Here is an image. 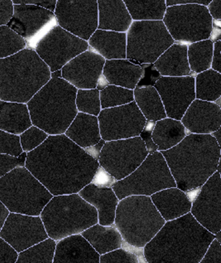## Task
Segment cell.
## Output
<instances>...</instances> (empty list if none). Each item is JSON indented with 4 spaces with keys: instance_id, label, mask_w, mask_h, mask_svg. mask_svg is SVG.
<instances>
[{
    "instance_id": "1",
    "label": "cell",
    "mask_w": 221,
    "mask_h": 263,
    "mask_svg": "<svg viewBox=\"0 0 221 263\" xmlns=\"http://www.w3.org/2000/svg\"><path fill=\"white\" fill-rule=\"evenodd\" d=\"M99 163L65 134L49 135L27 153L25 167L53 196L78 193L92 181Z\"/></svg>"
},
{
    "instance_id": "2",
    "label": "cell",
    "mask_w": 221,
    "mask_h": 263,
    "mask_svg": "<svg viewBox=\"0 0 221 263\" xmlns=\"http://www.w3.org/2000/svg\"><path fill=\"white\" fill-rule=\"evenodd\" d=\"M215 238L190 212L164 223L144 247L145 260L149 263H198Z\"/></svg>"
},
{
    "instance_id": "3",
    "label": "cell",
    "mask_w": 221,
    "mask_h": 263,
    "mask_svg": "<svg viewBox=\"0 0 221 263\" xmlns=\"http://www.w3.org/2000/svg\"><path fill=\"white\" fill-rule=\"evenodd\" d=\"M160 152L176 187L184 192L200 189L219 170L220 145L210 134L187 135L176 146Z\"/></svg>"
},
{
    "instance_id": "4",
    "label": "cell",
    "mask_w": 221,
    "mask_h": 263,
    "mask_svg": "<svg viewBox=\"0 0 221 263\" xmlns=\"http://www.w3.org/2000/svg\"><path fill=\"white\" fill-rule=\"evenodd\" d=\"M77 89L61 77L49 82L27 103L32 125L49 135L65 134L78 113Z\"/></svg>"
},
{
    "instance_id": "5",
    "label": "cell",
    "mask_w": 221,
    "mask_h": 263,
    "mask_svg": "<svg viewBox=\"0 0 221 263\" xmlns=\"http://www.w3.org/2000/svg\"><path fill=\"white\" fill-rule=\"evenodd\" d=\"M51 78L36 51L24 49L0 60V100L27 104Z\"/></svg>"
},
{
    "instance_id": "6",
    "label": "cell",
    "mask_w": 221,
    "mask_h": 263,
    "mask_svg": "<svg viewBox=\"0 0 221 263\" xmlns=\"http://www.w3.org/2000/svg\"><path fill=\"white\" fill-rule=\"evenodd\" d=\"M40 217L49 237L58 241L98 223L97 211L78 193L53 196Z\"/></svg>"
},
{
    "instance_id": "7",
    "label": "cell",
    "mask_w": 221,
    "mask_h": 263,
    "mask_svg": "<svg viewBox=\"0 0 221 263\" xmlns=\"http://www.w3.org/2000/svg\"><path fill=\"white\" fill-rule=\"evenodd\" d=\"M165 223L150 196H127L115 211V227L125 242L137 248H144Z\"/></svg>"
},
{
    "instance_id": "8",
    "label": "cell",
    "mask_w": 221,
    "mask_h": 263,
    "mask_svg": "<svg viewBox=\"0 0 221 263\" xmlns=\"http://www.w3.org/2000/svg\"><path fill=\"white\" fill-rule=\"evenodd\" d=\"M53 196L25 166L0 178V201L10 213L40 216Z\"/></svg>"
},
{
    "instance_id": "9",
    "label": "cell",
    "mask_w": 221,
    "mask_h": 263,
    "mask_svg": "<svg viewBox=\"0 0 221 263\" xmlns=\"http://www.w3.org/2000/svg\"><path fill=\"white\" fill-rule=\"evenodd\" d=\"M176 187L175 181L161 152L149 154L143 163L112 189L119 200L127 196H151L164 189Z\"/></svg>"
},
{
    "instance_id": "10",
    "label": "cell",
    "mask_w": 221,
    "mask_h": 263,
    "mask_svg": "<svg viewBox=\"0 0 221 263\" xmlns=\"http://www.w3.org/2000/svg\"><path fill=\"white\" fill-rule=\"evenodd\" d=\"M174 43L163 21H133L127 33V59L154 63Z\"/></svg>"
},
{
    "instance_id": "11",
    "label": "cell",
    "mask_w": 221,
    "mask_h": 263,
    "mask_svg": "<svg viewBox=\"0 0 221 263\" xmlns=\"http://www.w3.org/2000/svg\"><path fill=\"white\" fill-rule=\"evenodd\" d=\"M163 21L174 42L194 43L210 39L213 18L207 7L197 4L167 7Z\"/></svg>"
},
{
    "instance_id": "12",
    "label": "cell",
    "mask_w": 221,
    "mask_h": 263,
    "mask_svg": "<svg viewBox=\"0 0 221 263\" xmlns=\"http://www.w3.org/2000/svg\"><path fill=\"white\" fill-rule=\"evenodd\" d=\"M148 154L143 139L135 137L105 142L98 162L110 175L119 181L133 173Z\"/></svg>"
},
{
    "instance_id": "13",
    "label": "cell",
    "mask_w": 221,
    "mask_h": 263,
    "mask_svg": "<svg viewBox=\"0 0 221 263\" xmlns=\"http://www.w3.org/2000/svg\"><path fill=\"white\" fill-rule=\"evenodd\" d=\"M87 41L56 26L39 41L34 48L51 72L59 71L75 57L88 50Z\"/></svg>"
},
{
    "instance_id": "14",
    "label": "cell",
    "mask_w": 221,
    "mask_h": 263,
    "mask_svg": "<svg viewBox=\"0 0 221 263\" xmlns=\"http://www.w3.org/2000/svg\"><path fill=\"white\" fill-rule=\"evenodd\" d=\"M97 119L101 137L105 142L138 137L147 124L134 101L122 106L102 109Z\"/></svg>"
},
{
    "instance_id": "15",
    "label": "cell",
    "mask_w": 221,
    "mask_h": 263,
    "mask_svg": "<svg viewBox=\"0 0 221 263\" xmlns=\"http://www.w3.org/2000/svg\"><path fill=\"white\" fill-rule=\"evenodd\" d=\"M54 14L58 26L85 41L97 29L96 0H58Z\"/></svg>"
},
{
    "instance_id": "16",
    "label": "cell",
    "mask_w": 221,
    "mask_h": 263,
    "mask_svg": "<svg viewBox=\"0 0 221 263\" xmlns=\"http://www.w3.org/2000/svg\"><path fill=\"white\" fill-rule=\"evenodd\" d=\"M57 25L53 12L33 5L17 4L7 26L25 40L26 48L34 50L39 41Z\"/></svg>"
},
{
    "instance_id": "17",
    "label": "cell",
    "mask_w": 221,
    "mask_h": 263,
    "mask_svg": "<svg viewBox=\"0 0 221 263\" xmlns=\"http://www.w3.org/2000/svg\"><path fill=\"white\" fill-rule=\"evenodd\" d=\"M154 88L163 103L167 117L181 120L191 103L196 99L195 78L164 77L156 81Z\"/></svg>"
},
{
    "instance_id": "18",
    "label": "cell",
    "mask_w": 221,
    "mask_h": 263,
    "mask_svg": "<svg viewBox=\"0 0 221 263\" xmlns=\"http://www.w3.org/2000/svg\"><path fill=\"white\" fill-rule=\"evenodd\" d=\"M196 221L216 235L221 229V179L219 170L204 185L192 202L190 211Z\"/></svg>"
},
{
    "instance_id": "19",
    "label": "cell",
    "mask_w": 221,
    "mask_h": 263,
    "mask_svg": "<svg viewBox=\"0 0 221 263\" xmlns=\"http://www.w3.org/2000/svg\"><path fill=\"white\" fill-rule=\"evenodd\" d=\"M0 237L18 253L49 237L40 216L14 213H10Z\"/></svg>"
},
{
    "instance_id": "20",
    "label": "cell",
    "mask_w": 221,
    "mask_h": 263,
    "mask_svg": "<svg viewBox=\"0 0 221 263\" xmlns=\"http://www.w3.org/2000/svg\"><path fill=\"white\" fill-rule=\"evenodd\" d=\"M105 61L94 51L87 50L63 66L61 78L77 90L94 89L102 75Z\"/></svg>"
},
{
    "instance_id": "21",
    "label": "cell",
    "mask_w": 221,
    "mask_h": 263,
    "mask_svg": "<svg viewBox=\"0 0 221 263\" xmlns=\"http://www.w3.org/2000/svg\"><path fill=\"white\" fill-rule=\"evenodd\" d=\"M180 121L190 134L211 135L220 128V105L195 99Z\"/></svg>"
},
{
    "instance_id": "22",
    "label": "cell",
    "mask_w": 221,
    "mask_h": 263,
    "mask_svg": "<svg viewBox=\"0 0 221 263\" xmlns=\"http://www.w3.org/2000/svg\"><path fill=\"white\" fill-rule=\"evenodd\" d=\"M100 255L81 234L56 241L53 262H99Z\"/></svg>"
},
{
    "instance_id": "23",
    "label": "cell",
    "mask_w": 221,
    "mask_h": 263,
    "mask_svg": "<svg viewBox=\"0 0 221 263\" xmlns=\"http://www.w3.org/2000/svg\"><path fill=\"white\" fill-rule=\"evenodd\" d=\"M78 194L97 210L98 223L102 226L114 223L115 211L119 200L112 188L101 187L90 183Z\"/></svg>"
},
{
    "instance_id": "24",
    "label": "cell",
    "mask_w": 221,
    "mask_h": 263,
    "mask_svg": "<svg viewBox=\"0 0 221 263\" xmlns=\"http://www.w3.org/2000/svg\"><path fill=\"white\" fill-rule=\"evenodd\" d=\"M166 222L176 219L190 213L192 202L186 192L177 187L164 189L150 196Z\"/></svg>"
},
{
    "instance_id": "25",
    "label": "cell",
    "mask_w": 221,
    "mask_h": 263,
    "mask_svg": "<svg viewBox=\"0 0 221 263\" xmlns=\"http://www.w3.org/2000/svg\"><path fill=\"white\" fill-rule=\"evenodd\" d=\"M97 29L126 33L132 23L123 0H98Z\"/></svg>"
},
{
    "instance_id": "26",
    "label": "cell",
    "mask_w": 221,
    "mask_h": 263,
    "mask_svg": "<svg viewBox=\"0 0 221 263\" xmlns=\"http://www.w3.org/2000/svg\"><path fill=\"white\" fill-rule=\"evenodd\" d=\"M88 43L105 60H127V33L97 29Z\"/></svg>"
},
{
    "instance_id": "27",
    "label": "cell",
    "mask_w": 221,
    "mask_h": 263,
    "mask_svg": "<svg viewBox=\"0 0 221 263\" xmlns=\"http://www.w3.org/2000/svg\"><path fill=\"white\" fill-rule=\"evenodd\" d=\"M140 66L127 60H106L102 75L109 85L134 90L143 76Z\"/></svg>"
},
{
    "instance_id": "28",
    "label": "cell",
    "mask_w": 221,
    "mask_h": 263,
    "mask_svg": "<svg viewBox=\"0 0 221 263\" xmlns=\"http://www.w3.org/2000/svg\"><path fill=\"white\" fill-rule=\"evenodd\" d=\"M65 135L85 149L95 146L102 139L97 117L80 112H78Z\"/></svg>"
},
{
    "instance_id": "29",
    "label": "cell",
    "mask_w": 221,
    "mask_h": 263,
    "mask_svg": "<svg viewBox=\"0 0 221 263\" xmlns=\"http://www.w3.org/2000/svg\"><path fill=\"white\" fill-rule=\"evenodd\" d=\"M154 68L164 77H183L190 75L188 46L174 43L154 63Z\"/></svg>"
},
{
    "instance_id": "30",
    "label": "cell",
    "mask_w": 221,
    "mask_h": 263,
    "mask_svg": "<svg viewBox=\"0 0 221 263\" xmlns=\"http://www.w3.org/2000/svg\"><path fill=\"white\" fill-rule=\"evenodd\" d=\"M26 104L0 100V130L7 134H22L31 126Z\"/></svg>"
},
{
    "instance_id": "31",
    "label": "cell",
    "mask_w": 221,
    "mask_h": 263,
    "mask_svg": "<svg viewBox=\"0 0 221 263\" xmlns=\"http://www.w3.org/2000/svg\"><path fill=\"white\" fill-rule=\"evenodd\" d=\"M100 255L122 248L124 239L114 223L102 226L96 223L81 233Z\"/></svg>"
},
{
    "instance_id": "32",
    "label": "cell",
    "mask_w": 221,
    "mask_h": 263,
    "mask_svg": "<svg viewBox=\"0 0 221 263\" xmlns=\"http://www.w3.org/2000/svg\"><path fill=\"white\" fill-rule=\"evenodd\" d=\"M186 135V130L180 120L166 117L156 122L151 137L158 151L161 152L176 146Z\"/></svg>"
},
{
    "instance_id": "33",
    "label": "cell",
    "mask_w": 221,
    "mask_h": 263,
    "mask_svg": "<svg viewBox=\"0 0 221 263\" xmlns=\"http://www.w3.org/2000/svg\"><path fill=\"white\" fill-rule=\"evenodd\" d=\"M134 98L147 121L156 122L167 117L161 98L154 86L135 88Z\"/></svg>"
},
{
    "instance_id": "34",
    "label": "cell",
    "mask_w": 221,
    "mask_h": 263,
    "mask_svg": "<svg viewBox=\"0 0 221 263\" xmlns=\"http://www.w3.org/2000/svg\"><path fill=\"white\" fill-rule=\"evenodd\" d=\"M134 21H162L167 7L166 0H124Z\"/></svg>"
},
{
    "instance_id": "35",
    "label": "cell",
    "mask_w": 221,
    "mask_h": 263,
    "mask_svg": "<svg viewBox=\"0 0 221 263\" xmlns=\"http://www.w3.org/2000/svg\"><path fill=\"white\" fill-rule=\"evenodd\" d=\"M196 100L217 102L221 95V74L212 69L198 73L195 78Z\"/></svg>"
},
{
    "instance_id": "36",
    "label": "cell",
    "mask_w": 221,
    "mask_h": 263,
    "mask_svg": "<svg viewBox=\"0 0 221 263\" xmlns=\"http://www.w3.org/2000/svg\"><path fill=\"white\" fill-rule=\"evenodd\" d=\"M213 43L210 39L191 44L188 46V59L191 71L196 73L210 69Z\"/></svg>"
},
{
    "instance_id": "37",
    "label": "cell",
    "mask_w": 221,
    "mask_h": 263,
    "mask_svg": "<svg viewBox=\"0 0 221 263\" xmlns=\"http://www.w3.org/2000/svg\"><path fill=\"white\" fill-rule=\"evenodd\" d=\"M56 241L50 237L18 253L16 262H53Z\"/></svg>"
},
{
    "instance_id": "38",
    "label": "cell",
    "mask_w": 221,
    "mask_h": 263,
    "mask_svg": "<svg viewBox=\"0 0 221 263\" xmlns=\"http://www.w3.org/2000/svg\"><path fill=\"white\" fill-rule=\"evenodd\" d=\"M100 100L102 109L122 106L134 102V90L107 85L100 91Z\"/></svg>"
},
{
    "instance_id": "39",
    "label": "cell",
    "mask_w": 221,
    "mask_h": 263,
    "mask_svg": "<svg viewBox=\"0 0 221 263\" xmlns=\"http://www.w3.org/2000/svg\"><path fill=\"white\" fill-rule=\"evenodd\" d=\"M26 48L25 40L7 26H0V60Z\"/></svg>"
},
{
    "instance_id": "40",
    "label": "cell",
    "mask_w": 221,
    "mask_h": 263,
    "mask_svg": "<svg viewBox=\"0 0 221 263\" xmlns=\"http://www.w3.org/2000/svg\"><path fill=\"white\" fill-rule=\"evenodd\" d=\"M78 112L98 117L101 110L100 90L94 89H78L75 99Z\"/></svg>"
},
{
    "instance_id": "41",
    "label": "cell",
    "mask_w": 221,
    "mask_h": 263,
    "mask_svg": "<svg viewBox=\"0 0 221 263\" xmlns=\"http://www.w3.org/2000/svg\"><path fill=\"white\" fill-rule=\"evenodd\" d=\"M49 135L38 127L31 125L19 135L22 151L28 153L40 146L47 139Z\"/></svg>"
},
{
    "instance_id": "42",
    "label": "cell",
    "mask_w": 221,
    "mask_h": 263,
    "mask_svg": "<svg viewBox=\"0 0 221 263\" xmlns=\"http://www.w3.org/2000/svg\"><path fill=\"white\" fill-rule=\"evenodd\" d=\"M99 262L136 263L141 261L136 254L122 247L100 255Z\"/></svg>"
},
{
    "instance_id": "43",
    "label": "cell",
    "mask_w": 221,
    "mask_h": 263,
    "mask_svg": "<svg viewBox=\"0 0 221 263\" xmlns=\"http://www.w3.org/2000/svg\"><path fill=\"white\" fill-rule=\"evenodd\" d=\"M23 153L19 136L14 135L0 130V154H7L12 156H19Z\"/></svg>"
},
{
    "instance_id": "44",
    "label": "cell",
    "mask_w": 221,
    "mask_h": 263,
    "mask_svg": "<svg viewBox=\"0 0 221 263\" xmlns=\"http://www.w3.org/2000/svg\"><path fill=\"white\" fill-rule=\"evenodd\" d=\"M27 153L23 152L19 156L0 154V178L18 167L25 166Z\"/></svg>"
},
{
    "instance_id": "45",
    "label": "cell",
    "mask_w": 221,
    "mask_h": 263,
    "mask_svg": "<svg viewBox=\"0 0 221 263\" xmlns=\"http://www.w3.org/2000/svg\"><path fill=\"white\" fill-rule=\"evenodd\" d=\"M201 263H220L221 250L220 242L215 238L209 245L207 250L204 255Z\"/></svg>"
},
{
    "instance_id": "46",
    "label": "cell",
    "mask_w": 221,
    "mask_h": 263,
    "mask_svg": "<svg viewBox=\"0 0 221 263\" xmlns=\"http://www.w3.org/2000/svg\"><path fill=\"white\" fill-rule=\"evenodd\" d=\"M18 253L0 237V262H16Z\"/></svg>"
},
{
    "instance_id": "47",
    "label": "cell",
    "mask_w": 221,
    "mask_h": 263,
    "mask_svg": "<svg viewBox=\"0 0 221 263\" xmlns=\"http://www.w3.org/2000/svg\"><path fill=\"white\" fill-rule=\"evenodd\" d=\"M116 179L111 175H110L103 167L99 165L96 173H95L94 179L91 183L101 187L112 188L114 184L116 183Z\"/></svg>"
},
{
    "instance_id": "48",
    "label": "cell",
    "mask_w": 221,
    "mask_h": 263,
    "mask_svg": "<svg viewBox=\"0 0 221 263\" xmlns=\"http://www.w3.org/2000/svg\"><path fill=\"white\" fill-rule=\"evenodd\" d=\"M14 4L11 0H0V26H7L13 15Z\"/></svg>"
},
{
    "instance_id": "49",
    "label": "cell",
    "mask_w": 221,
    "mask_h": 263,
    "mask_svg": "<svg viewBox=\"0 0 221 263\" xmlns=\"http://www.w3.org/2000/svg\"><path fill=\"white\" fill-rule=\"evenodd\" d=\"M56 0H13L14 5L17 4H27L33 5L38 7H42L54 13L56 8Z\"/></svg>"
},
{
    "instance_id": "50",
    "label": "cell",
    "mask_w": 221,
    "mask_h": 263,
    "mask_svg": "<svg viewBox=\"0 0 221 263\" xmlns=\"http://www.w3.org/2000/svg\"><path fill=\"white\" fill-rule=\"evenodd\" d=\"M221 41L218 40L213 43L212 69L220 73L221 71Z\"/></svg>"
},
{
    "instance_id": "51",
    "label": "cell",
    "mask_w": 221,
    "mask_h": 263,
    "mask_svg": "<svg viewBox=\"0 0 221 263\" xmlns=\"http://www.w3.org/2000/svg\"><path fill=\"white\" fill-rule=\"evenodd\" d=\"M212 0H167L166 7L180 6V5L197 4L207 7Z\"/></svg>"
},
{
    "instance_id": "52",
    "label": "cell",
    "mask_w": 221,
    "mask_h": 263,
    "mask_svg": "<svg viewBox=\"0 0 221 263\" xmlns=\"http://www.w3.org/2000/svg\"><path fill=\"white\" fill-rule=\"evenodd\" d=\"M208 11L212 18L219 21L221 18V1L213 0L207 6Z\"/></svg>"
},
{
    "instance_id": "53",
    "label": "cell",
    "mask_w": 221,
    "mask_h": 263,
    "mask_svg": "<svg viewBox=\"0 0 221 263\" xmlns=\"http://www.w3.org/2000/svg\"><path fill=\"white\" fill-rule=\"evenodd\" d=\"M10 214V211L8 210L4 204L0 201V232L3 228L5 223Z\"/></svg>"
},
{
    "instance_id": "54",
    "label": "cell",
    "mask_w": 221,
    "mask_h": 263,
    "mask_svg": "<svg viewBox=\"0 0 221 263\" xmlns=\"http://www.w3.org/2000/svg\"><path fill=\"white\" fill-rule=\"evenodd\" d=\"M211 135H212V136L214 137V138L216 140H217L218 143L220 144V128L219 129L217 130V131L212 133V134Z\"/></svg>"
}]
</instances>
